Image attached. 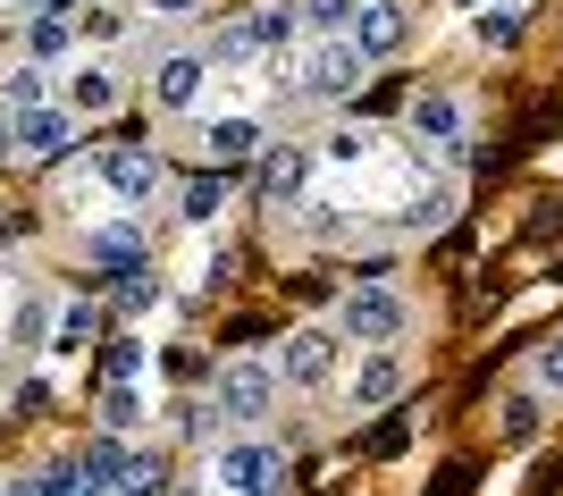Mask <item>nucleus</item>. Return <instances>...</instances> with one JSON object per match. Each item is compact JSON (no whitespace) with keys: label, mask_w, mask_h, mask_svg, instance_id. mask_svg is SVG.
I'll return each instance as SVG.
<instances>
[{"label":"nucleus","mask_w":563,"mask_h":496,"mask_svg":"<svg viewBox=\"0 0 563 496\" xmlns=\"http://www.w3.org/2000/svg\"><path fill=\"white\" fill-rule=\"evenodd\" d=\"M101 186H110L118 202H152V186H161V152H152V143H118V152H101Z\"/></svg>","instance_id":"obj_14"},{"label":"nucleus","mask_w":563,"mask_h":496,"mask_svg":"<svg viewBox=\"0 0 563 496\" xmlns=\"http://www.w3.org/2000/svg\"><path fill=\"white\" fill-rule=\"evenodd\" d=\"M219 211H228V177H219V168H202V177L186 186V228H211Z\"/></svg>","instance_id":"obj_24"},{"label":"nucleus","mask_w":563,"mask_h":496,"mask_svg":"<svg viewBox=\"0 0 563 496\" xmlns=\"http://www.w3.org/2000/svg\"><path fill=\"white\" fill-rule=\"evenodd\" d=\"M446 219H454V186H438V194H412L396 228H404V236H421V228H446Z\"/></svg>","instance_id":"obj_25"},{"label":"nucleus","mask_w":563,"mask_h":496,"mask_svg":"<svg viewBox=\"0 0 563 496\" xmlns=\"http://www.w3.org/2000/svg\"><path fill=\"white\" fill-rule=\"evenodd\" d=\"M168 496H202V488H168Z\"/></svg>","instance_id":"obj_37"},{"label":"nucleus","mask_w":563,"mask_h":496,"mask_svg":"<svg viewBox=\"0 0 563 496\" xmlns=\"http://www.w3.org/2000/svg\"><path fill=\"white\" fill-rule=\"evenodd\" d=\"M336 362H345V337H336V329H295L278 345V378H286V387H329Z\"/></svg>","instance_id":"obj_9"},{"label":"nucleus","mask_w":563,"mask_h":496,"mask_svg":"<svg viewBox=\"0 0 563 496\" xmlns=\"http://www.w3.org/2000/svg\"><path fill=\"white\" fill-rule=\"evenodd\" d=\"M59 101H68L76 119H110L118 101H126V85H118V68H110V59H76V68H68V85H59Z\"/></svg>","instance_id":"obj_12"},{"label":"nucleus","mask_w":563,"mask_h":496,"mask_svg":"<svg viewBox=\"0 0 563 496\" xmlns=\"http://www.w3.org/2000/svg\"><path fill=\"white\" fill-rule=\"evenodd\" d=\"M152 304H161V286H152V269H135V278H118V311H126V320H143Z\"/></svg>","instance_id":"obj_30"},{"label":"nucleus","mask_w":563,"mask_h":496,"mask_svg":"<svg viewBox=\"0 0 563 496\" xmlns=\"http://www.w3.org/2000/svg\"><path fill=\"white\" fill-rule=\"evenodd\" d=\"M76 496H118V488H93V480H85V488H76Z\"/></svg>","instance_id":"obj_35"},{"label":"nucleus","mask_w":563,"mask_h":496,"mask_svg":"<svg viewBox=\"0 0 563 496\" xmlns=\"http://www.w3.org/2000/svg\"><path fill=\"white\" fill-rule=\"evenodd\" d=\"M126 454H135L126 438H93V447L76 454V472L93 480V488H118V480H126Z\"/></svg>","instance_id":"obj_21"},{"label":"nucleus","mask_w":563,"mask_h":496,"mask_svg":"<svg viewBox=\"0 0 563 496\" xmlns=\"http://www.w3.org/2000/svg\"><path fill=\"white\" fill-rule=\"evenodd\" d=\"M378 152V126H336V135H320V161H371Z\"/></svg>","instance_id":"obj_28"},{"label":"nucleus","mask_w":563,"mask_h":496,"mask_svg":"<svg viewBox=\"0 0 563 496\" xmlns=\"http://www.w3.org/2000/svg\"><path fill=\"white\" fill-rule=\"evenodd\" d=\"M362 59H404L412 51V0H362V18H353V34H345Z\"/></svg>","instance_id":"obj_7"},{"label":"nucleus","mask_w":563,"mask_h":496,"mask_svg":"<svg viewBox=\"0 0 563 496\" xmlns=\"http://www.w3.org/2000/svg\"><path fill=\"white\" fill-rule=\"evenodd\" d=\"M329 329L345 337V345L371 354V345H396V337L412 329V304H404L387 278H353L345 295H336V320H329Z\"/></svg>","instance_id":"obj_4"},{"label":"nucleus","mask_w":563,"mask_h":496,"mask_svg":"<svg viewBox=\"0 0 563 496\" xmlns=\"http://www.w3.org/2000/svg\"><path fill=\"white\" fill-rule=\"evenodd\" d=\"M143 378V337H118L110 345V387H135Z\"/></svg>","instance_id":"obj_31"},{"label":"nucleus","mask_w":563,"mask_h":496,"mask_svg":"<svg viewBox=\"0 0 563 496\" xmlns=\"http://www.w3.org/2000/svg\"><path fill=\"white\" fill-rule=\"evenodd\" d=\"M278 396H286V378H278L269 354H228L219 378H211V412L228 429H261L269 412H278Z\"/></svg>","instance_id":"obj_3"},{"label":"nucleus","mask_w":563,"mask_h":496,"mask_svg":"<svg viewBox=\"0 0 563 496\" xmlns=\"http://www.w3.org/2000/svg\"><path fill=\"white\" fill-rule=\"evenodd\" d=\"M143 9H152L161 25H194V18H202V0H143Z\"/></svg>","instance_id":"obj_33"},{"label":"nucleus","mask_w":563,"mask_h":496,"mask_svg":"<svg viewBox=\"0 0 563 496\" xmlns=\"http://www.w3.org/2000/svg\"><path fill=\"white\" fill-rule=\"evenodd\" d=\"M85 261L110 269V286L135 278V269H143V228H135V219H101V228H85Z\"/></svg>","instance_id":"obj_15"},{"label":"nucleus","mask_w":563,"mask_h":496,"mask_svg":"<svg viewBox=\"0 0 563 496\" xmlns=\"http://www.w3.org/2000/svg\"><path fill=\"white\" fill-rule=\"evenodd\" d=\"M9 345L51 354V286H25V295H18V311H9Z\"/></svg>","instance_id":"obj_18"},{"label":"nucleus","mask_w":563,"mask_h":496,"mask_svg":"<svg viewBox=\"0 0 563 496\" xmlns=\"http://www.w3.org/2000/svg\"><path fill=\"white\" fill-rule=\"evenodd\" d=\"M68 43H76V18H25V59L34 68H51Z\"/></svg>","instance_id":"obj_22"},{"label":"nucleus","mask_w":563,"mask_h":496,"mask_svg":"<svg viewBox=\"0 0 563 496\" xmlns=\"http://www.w3.org/2000/svg\"><path fill=\"white\" fill-rule=\"evenodd\" d=\"M211 85V51H161V68H152V110L161 119H186L194 101Z\"/></svg>","instance_id":"obj_8"},{"label":"nucleus","mask_w":563,"mask_h":496,"mask_svg":"<svg viewBox=\"0 0 563 496\" xmlns=\"http://www.w3.org/2000/svg\"><path fill=\"white\" fill-rule=\"evenodd\" d=\"M18 9H25V18H68L76 0H18Z\"/></svg>","instance_id":"obj_34"},{"label":"nucleus","mask_w":563,"mask_h":496,"mask_svg":"<svg viewBox=\"0 0 563 496\" xmlns=\"http://www.w3.org/2000/svg\"><path fill=\"white\" fill-rule=\"evenodd\" d=\"M76 110L68 101H51V110H25V119H9V152L18 161H34V168H51V161H68V143H76Z\"/></svg>","instance_id":"obj_6"},{"label":"nucleus","mask_w":563,"mask_h":496,"mask_svg":"<svg viewBox=\"0 0 563 496\" xmlns=\"http://www.w3.org/2000/svg\"><path fill=\"white\" fill-rule=\"evenodd\" d=\"M404 119H412V135H421V143L454 152V143H463V93H454V85H421Z\"/></svg>","instance_id":"obj_13"},{"label":"nucleus","mask_w":563,"mask_h":496,"mask_svg":"<svg viewBox=\"0 0 563 496\" xmlns=\"http://www.w3.org/2000/svg\"><path fill=\"white\" fill-rule=\"evenodd\" d=\"M362 76H371V59H362L353 43H303V51H286L278 85L303 101V110H329V101H345Z\"/></svg>","instance_id":"obj_2"},{"label":"nucleus","mask_w":563,"mask_h":496,"mask_svg":"<svg viewBox=\"0 0 563 496\" xmlns=\"http://www.w3.org/2000/svg\"><path fill=\"white\" fill-rule=\"evenodd\" d=\"M353 18H362V0H295V25H303V43H345Z\"/></svg>","instance_id":"obj_17"},{"label":"nucleus","mask_w":563,"mask_h":496,"mask_svg":"<svg viewBox=\"0 0 563 496\" xmlns=\"http://www.w3.org/2000/svg\"><path fill=\"white\" fill-rule=\"evenodd\" d=\"M320 177V143H269V161H261V202L269 211H286V202H303V186Z\"/></svg>","instance_id":"obj_10"},{"label":"nucleus","mask_w":563,"mask_h":496,"mask_svg":"<svg viewBox=\"0 0 563 496\" xmlns=\"http://www.w3.org/2000/svg\"><path fill=\"white\" fill-rule=\"evenodd\" d=\"M505 438H514V447H521V438H539V404H530V396L505 404Z\"/></svg>","instance_id":"obj_32"},{"label":"nucleus","mask_w":563,"mask_h":496,"mask_svg":"<svg viewBox=\"0 0 563 496\" xmlns=\"http://www.w3.org/2000/svg\"><path fill=\"white\" fill-rule=\"evenodd\" d=\"M471 34H479V43H488V51L521 43V9H505V0H496V9H479V18H471Z\"/></svg>","instance_id":"obj_27"},{"label":"nucleus","mask_w":563,"mask_h":496,"mask_svg":"<svg viewBox=\"0 0 563 496\" xmlns=\"http://www.w3.org/2000/svg\"><path fill=\"white\" fill-rule=\"evenodd\" d=\"M118 496H168V472H161V454H152V447L126 454V480H118Z\"/></svg>","instance_id":"obj_26"},{"label":"nucleus","mask_w":563,"mask_h":496,"mask_svg":"<svg viewBox=\"0 0 563 496\" xmlns=\"http://www.w3.org/2000/svg\"><path fill=\"white\" fill-rule=\"evenodd\" d=\"M303 43V25H295V0H261V9H244L235 25H219L211 43V68H261V59H278V51Z\"/></svg>","instance_id":"obj_1"},{"label":"nucleus","mask_w":563,"mask_h":496,"mask_svg":"<svg viewBox=\"0 0 563 496\" xmlns=\"http://www.w3.org/2000/svg\"><path fill=\"white\" fill-rule=\"evenodd\" d=\"M143 421H152L143 387H101V438H135Z\"/></svg>","instance_id":"obj_20"},{"label":"nucleus","mask_w":563,"mask_h":496,"mask_svg":"<svg viewBox=\"0 0 563 496\" xmlns=\"http://www.w3.org/2000/svg\"><path fill=\"white\" fill-rule=\"evenodd\" d=\"M76 488H85V472H76V463H43V472L9 480L0 496H76Z\"/></svg>","instance_id":"obj_23"},{"label":"nucleus","mask_w":563,"mask_h":496,"mask_svg":"<svg viewBox=\"0 0 563 496\" xmlns=\"http://www.w3.org/2000/svg\"><path fill=\"white\" fill-rule=\"evenodd\" d=\"M530 387H539V396H563V337H547L539 354H530Z\"/></svg>","instance_id":"obj_29"},{"label":"nucleus","mask_w":563,"mask_h":496,"mask_svg":"<svg viewBox=\"0 0 563 496\" xmlns=\"http://www.w3.org/2000/svg\"><path fill=\"white\" fill-rule=\"evenodd\" d=\"M0 152H9V119H0Z\"/></svg>","instance_id":"obj_36"},{"label":"nucleus","mask_w":563,"mask_h":496,"mask_svg":"<svg viewBox=\"0 0 563 496\" xmlns=\"http://www.w3.org/2000/svg\"><path fill=\"white\" fill-rule=\"evenodd\" d=\"M278 472H286V447L261 438V429H235V438H219V454H211V480L228 496H278Z\"/></svg>","instance_id":"obj_5"},{"label":"nucleus","mask_w":563,"mask_h":496,"mask_svg":"<svg viewBox=\"0 0 563 496\" xmlns=\"http://www.w3.org/2000/svg\"><path fill=\"white\" fill-rule=\"evenodd\" d=\"M0 101H9V119H25V110H51V68L18 59V68L0 76Z\"/></svg>","instance_id":"obj_19"},{"label":"nucleus","mask_w":563,"mask_h":496,"mask_svg":"<svg viewBox=\"0 0 563 496\" xmlns=\"http://www.w3.org/2000/svg\"><path fill=\"white\" fill-rule=\"evenodd\" d=\"M194 143H202V161H211L219 177H228V168H244V161L261 152V119H253V110H235V119H211Z\"/></svg>","instance_id":"obj_16"},{"label":"nucleus","mask_w":563,"mask_h":496,"mask_svg":"<svg viewBox=\"0 0 563 496\" xmlns=\"http://www.w3.org/2000/svg\"><path fill=\"white\" fill-rule=\"evenodd\" d=\"M404 387H412L404 354H396V345H371V354L353 362V378H345V404H353V412H378V404H396Z\"/></svg>","instance_id":"obj_11"}]
</instances>
